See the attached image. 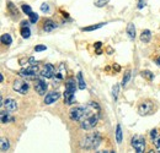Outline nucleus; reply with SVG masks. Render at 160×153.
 Here are the masks:
<instances>
[{"label":"nucleus","mask_w":160,"mask_h":153,"mask_svg":"<svg viewBox=\"0 0 160 153\" xmlns=\"http://www.w3.org/2000/svg\"><path fill=\"white\" fill-rule=\"evenodd\" d=\"M102 137L99 132H94L91 135L85 136L81 141H80L79 146L81 150H96L101 145Z\"/></svg>","instance_id":"1"},{"label":"nucleus","mask_w":160,"mask_h":153,"mask_svg":"<svg viewBox=\"0 0 160 153\" xmlns=\"http://www.w3.org/2000/svg\"><path fill=\"white\" fill-rule=\"evenodd\" d=\"M75 90H77V83L73 77L67 80L65 83V91H64V103L70 105L74 102V96H75Z\"/></svg>","instance_id":"2"},{"label":"nucleus","mask_w":160,"mask_h":153,"mask_svg":"<svg viewBox=\"0 0 160 153\" xmlns=\"http://www.w3.org/2000/svg\"><path fill=\"white\" fill-rule=\"evenodd\" d=\"M99 119H100V113L90 115V116L85 118L82 121H80V128L82 130H91V129H94L98 125Z\"/></svg>","instance_id":"3"},{"label":"nucleus","mask_w":160,"mask_h":153,"mask_svg":"<svg viewBox=\"0 0 160 153\" xmlns=\"http://www.w3.org/2000/svg\"><path fill=\"white\" fill-rule=\"evenodd\" d=\"M155 110V107H154V103L152 100H143L138 107V113L143 116H147V115H152Z\"/></svg>","instance_id":"4"},{"label":"nucleus","mask_w":160,"mask_h":153,"mask_svg":"<svg viewBox=\"0 0 160 153\" xmlns=\"http://www.w3.org/2000/svg\"><path fill=\"white\" fill-rule=\"evenodd\" d=\"M40 72H41V71H38L37 65H30L28 67L22 69L20 72H19V75H20L21 77L27 78V80H35V78H36V76H37Z\"/></svg>","instance_id":"5"},{"label":"nucleus","mask_w":160,"mask_h":153,"mask_svg":"<svg viewBox=\"0 0 160 153\" xmlns=\"http://www.w3.org/2000/svg\"><path fill=\"white\" fill-rule=\"evenodd\" d=\"M12 88H14L15 92H18V93H20V95H26V93L28 92V90H30V85H28V82H27L26 80L18 78V80L14 81Z\"/></svg>","instance_id":"6"},{"label":"nucleus","mask_w":160,"mask_h":153,"mask_svg":"<svg viewBox=\"0 0 160 153\" xmlns=\"http://www.w3.org/2000/svg\"><path fill=\"white\" fill-rule=\"evenodd\" d=\"M131 143H132V147L134 148V151L138 153H143L145 151V138L143 136H134L132 137L131 140Z\"/></svg>","instance_id":"7"},{"label":"nucleus","mask_w":160,"mask_h":153,"mask_svg":"<svg viewBox=\"0 0 160 153\" xmlns=\"http://www.w3.org/2000/svg\"><path fill=\"white\" fill-rule=\"evenodd\" d=\"M40 75L44 78H52V77L56 75V69L52 64H46L43 66V69L41 70Z\"/></svg>","instance_id":"8"},{"label":"nucleus","mask_w":160,"mask_h":153,"mask_svg":"<svg viewBox=\"0 0 160 153\" xmlns=\"http://www.w3.org/2000/svg\"><path fill=\"white\" fill-rule=\"evenodd\" d=\"M47 90H48V85H47L46 81H43V80H41V78L36 80V82H35V91H36L40 96L46 95Z\"/></svg>","instance_id":"9"},{"label":"nucleus","mask_w":160,"mask_h":153,"mask_svg":"<svg viewBox=\"0 0 160 153\" xmlns=\"http://www.w3.org/2000/svg\"><path fill=\"white\" fill-rule=\"evenodd\" d=\"M60 98V93L57 92V91H53V92H49L47 93L46 97H44V104L46 105H51L53 103H56L58 99Z\"/></svg>","instance_id":"10"},{"label":"nucleus","mask_w":160,"mask_h":153,"mask_svg":"<svg viewBox=\"0 0 160 153\" xmlns=\"http://www.w3.org/2000/svg\"><path fill=\"white\" fill-rule=\"evenodd\" d=\"M2 108H5V110L12 113V112H16L18 110V102L12 98H8L6 100H4V104H2Z\"/></svg>","instance_id":"11"},{"label":"nucleus","mask_w":160,"mask_h":153,"mask_svg":"<svg viewBox=\"0 0 160 153\" xmlns=\"http://www.w3.org/2000/svg\"><path fill=\"white\" fill-rule=\"evenodd\" d=\"M58 27V25L51 19H47L43 21V31L44 32H53L56 28Z\"/></svg>","instance_id":"12"},{"label":"nucleus","mask_w":160,"mask_h":153,"mask_svg":"<svg viewBox=\"0 0 160 153\" xmlns=\"http://www.w3.org/2000/svg\"><path fill=\"white\" fill-rule=\"evenodd\" d=\"M21 36H22V38L27 39L30 38V36H31V31H30V27H28V21H22L21 22Z\"/></svg>","instance_id":"13"},{"label":"nucleus","mask_w":160,"mask_h":153,"mask_svg":"<svg viewBox=\"0 0 160 153\" xmlns=\"http://www.w3.org/2000/svg\"><path fill=\"white\" fill-rule=\"evenodd\" d=\"M65 76V66H64V64H60L59 67H58V70H56V81H62L63 78Z\"/></svg>","instance_id":"14"},{"label":"nucleus","mask_w":160,"mask_h":153,"mask_svg":"<svg viewBox=\"0 0 160 153\" xmlns=\"http://www.w3.org/2000/svg\"><path fill=\"white\" fill-rule=\"evenodd\" d=\"M0 118H1V123H2V124H8V123L14 121V118L10 116V112H8V110H6V112L2 110L1 114H0Z\"/></svg>","instance_id":"15"},{"label":"nucleus","mask_w":160,"mask_h":153,"mask_svg":"<svg viewBox=\"0 0 160 153\" xmlns=\"http://www.w3.org/2000/svg\"><path fill=\"white\" fill-rule=\"evenodd\" d=\"M9 148H10L9 140L5 138V137H1V140H0V151L1 152H6V151H9Z\"/></svg>","instance_id":"16"},{"label":"nucleus","mask_w":160,"mask_h":153,"mask_svg":"<svg viewBox=\"0 0 160 153\" xmlns=\"http://www.w3.org/2000/svg\"><path fill=\"white\" fill-rule=\"evenodd\" d=\"M150 39H152V32L149 30H144L142 32V35H140V40L143 43H149Z\"/></svg>","instance_id":"17"},{"label":"nucleus","mask_w":160,"mask_h":153,"mask_svg":"<svg viewBox=\"0 0 160 153\" xmlns=\"http://www.w3.org/2000/svg\"><path fill=\"white\" fill-rule=\"evenodd\" d=\"M127 35L131 39L136 38V27H134V25L132 22L128 23V26H127Z\"/></svg>","instance_id":"18"},{"label":"nucleus","mask_w":160,"mask_h":153,"mask_svg":"<svg viewBox=\"0 0 160 153\" xmlns=\"http://www.w3.org/2000/svg\"><path fill=\"white\" fill-rule=\"evenodd\" d=\"M8 10H9V12H10L14 17H18V16H19V11H18L16 6H15L11 1H8Z\"/></svg>","instance_id":"19"},{"label":"nucleus","mask_w":160,"mask_h":153,"mask_svg":"<svg viewBox=\"0 0 160 153\" xmlns=\"http://www.w3.org/2000/svg\"><path fill=\"white\" fill-rule=\"evenodd\" d=\"M103 25H106V22H105V23H103V22H101V23H98V25H92V26L82 27V28H81V31H84V32H91V31H95V30H99V28H101Z\"/></svg>","instance_id":"20"},{"label":"nucleus","mask_w":160,"mask_h":153,"mask_svg":"<svg viewBox=\"0 0 160 153\" xmlns=\"http://www.w3.org/2000/svg\"><path fill=\"white\" fill-rule=\"evenodd\" d=\"M122 138H123L122 128H121V125L118 124V125L116 126V141H117V143H118V145H121V143H122Z\"/></svg>","instance_id":"21"},{"label":"nucleus","mask_w":160,"mask_h":153,"mask_svg":"<svg viewBox=\"0 0 160 153\" xmlns=\"http://www.w3.org/2000/svg\"><path fill=\"white\" fill-rule=\"evenodd\" d=\"M77 80H78V87H79V90H85L86 83H85V81H84V77H82V74H81V72H78Z\"/></svg>","instance_id":"22"},{"label":"nucleus","mask_w":160,"mask_h":153,"mask_svg":"<svg viewBox=\"0 0 160 153\" xmlns=\"http://www.w3.org/2000/svg\"><path fill=\"white\" fill-rule=\"evenodd\" d=\"M1 43H2V44H5V45H10V44L12 43V38H11V36H10L9 33L2 35V36H1Z\"/></svg>","instance_id":"23"},{"label":"nucleus","mask_w":160,"mask_h":153,"mask_svg":"<svg viewBox=\"0 0 160 153\" xmlns=\"http://www.w3.org/2000/svg\"><path fill=\"white\" fill-rule=\"evenodd\" d=\"M129 80H131V70H127L126 74H124V76H123V78H122V85L126 86V85L129 82Z\"/></svg>","instance_id":"24"},{"label":"nucleus","mask_w":160,"mask_h":153,"mask_svg":"<svg viewBox=\"0 0 160 153\" xmlns=\"http://www.w3.org/2000/svg\"><path fill=\"white\" fill-rule=\"evenodd\" d=\"M118 92H120V86L118 85H115L113 88H112V98H113V100H117Z\"/></svg>","instance_id":"25"},{"label":"nucleus","mask_w":160,"mask_h":153,"mask_svg":"<svg viewBox=\"0 0 160 153\" xmlns=\"http://www.w3.org/2000/svg\"><path fill=\"white\" fill-rule=\"evenodd\" d=\"M142 76L145 77V78L149 80V81H152V80L154 78V74H152L149 70H144V71H142Z\"/></svg>","instance_id":"26"},{"label":"nucleus","mask_w":160,"mask_h":153,"mask_svg":"<svg viewBox=\"0 0 160 153\" xmlns=\"http://www.w3.org/2000/svg\"><path fill=\"white\" fill-rule=\"evenodd\" d=\"M21 9H22V11H23L26 15L32 14V9H31V6L27 5V4H22V5H21Z\"/></svg>","instance_id":"27"},{"label":"nucleus","mask_w":160,"mask_h":153,"mask_svg":"<svg viewBox=\"0 0 160 153\" xmlns=\"http://www.w3.org/2000/svg\"><path fill=\"white\" fill-rule=\"evenodd\" d=\"M110 0H95V6L96 7H103Z\"/></svg>","instance_id":"28"},{"label":"nucleus","mask_w":160,"mask_h":153,"mask_svg":"<svg viewBox=\"0 0 160 153\" xmlns=\"http://www.w3.org/2000/svg\"><path fill=\"white\" fill-rule=\"evenodd\" d=\"M28 16H30V22H31V23H36V22L38 21V19H40V17H38V15H37V14H35V12L30 14Z\"/></svg>","instance_id":"29"},{"label":"nucleus","mask_w":160,"mask_h":153,"mask_svg":"<svg viewBox=\"0 0 160 153\" xmlns=\"http://www.w3.org/2000/svg\"><path fill=\"white\" fill-rule=\"evenodd\" d=\"M153 143H154V146L157 147V150L160 151V135H158V136L153 140Z\"/></svg>","instance_id":"30"},{"label":"nucleus","mask_w":160,"mask_h":153,"mask_svg":"<svg viewBox=\"0 0 160 153\" xmlns=\"http://www.w3.org/2000/svg\"><path fill=\"white\" fill-rule=\"evenodd\" d=\"M43 50H47V47L46 45L40 44V45H36L35 47V52H43Z\"/></svg>","instance_id":"31"},{"label":"nucleus","mask_w":160,"mask_h":153,"mask_svg":"<svg viewBox=\"0 0 160 153\" xmlns=\"http://www.w3.org/2000/svg\"><path fill=\"white\" fill-rule=\"evenodd\" d=\"M41 10H42L43 12H49V6H48V4H42V5H41Z\"/></svg>","instance_id":"32"},{"label":"nucleus","mask_w":160,"mask_h":153,"mask_svg":"<svg viewBox=\"0 0 160 153\" xmlns=\"http://www.w3.org/2000/svg\"><path fill=\"white\" fill-rule=\"evenodd\" d=\"M157 136H158V131H157V130H155V129H154V130H152V131H150V137H152V140H154V138H155V137H157Z\"/></svg>","instance_id":"33"},{"label":"nucleus","mask_w":160,"mask_h":153,"mask_svg":"<svg viewBox=\"0 0 160 153\" xmlns=\"http://www.w3.org/2000/svg\"><path fill=\"white\" fill-rule=\"evenodd\" d=\"M144 0H139V2H138V9H143L144 7Z\"/></svg>","instance_id":"34"},{"label":"nucleus","mask_w":160,"mask_h":153,"mask_svg":"<svg viewBox=\"0 0 160 153\" xmlns=\"http://www.w3.org/2000/svg\"><path fill=\"white\" fill-rule=\"evenodd\" d=\"M101 47V43L100 42H96V43H95V48H100Z\"/></svg>","instance_id":"35"},{"label":"nucleus","mask_w":160,"mask_h":153,"mask_svg":"<svg viewBox=\"0 0 160 153\" xmlns=\"http://www.w3.org/2000/svg\"><path fill=\"white\" fill-rule=\"evenodd\" d=\"M0 81H1V82L4 81V76H2V75H0Z\"/></svg>","instance_id":"36"},{"label":"nucleus","mask_w":160,"mask_h":153,"mask_svg":"<svg viewBox=\"0 0 160 153\" xmlns=\"http://www.w3.org/2000/svg\"><path fill=\"white\" fill-rule=\"evenodd\" d=\"M157 61H158V64L160 65V58H158V60H157Z\"/></svg>","instance_id":"37"}]
</instances>
